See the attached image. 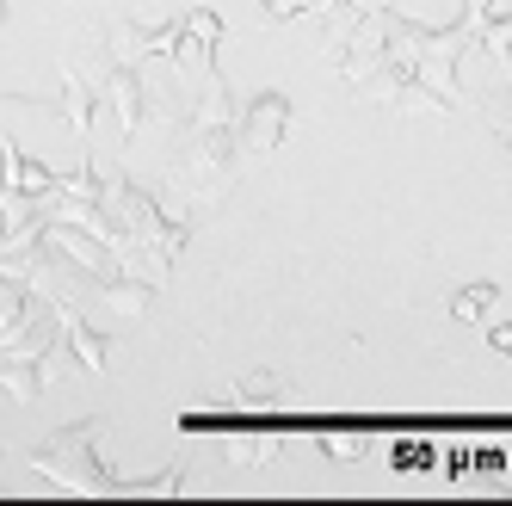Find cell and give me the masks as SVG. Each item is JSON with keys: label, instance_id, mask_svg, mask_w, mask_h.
I'll use <instances>...</instances> for the list:
<instances>
[{"label": "cell", "instance_id": "cell-1", "mask_svg": "<svg viewBox=\"0 0 512 506\" xmlns=\"http://www.w3.org/2000/svg\"><path fill=\"white\" fill-rule=\"evenodd\" d=\"M0 13H7V0H0Z\"/></svg>", "mask_w": 512, "mask_h": 506}]
</instances>
